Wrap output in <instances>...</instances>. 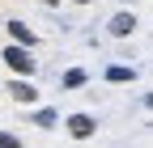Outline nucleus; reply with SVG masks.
Listing matches in <instances>:
<instances>
[{"instance_id": "6e6552de", "label": "nucleus", "mask_w": 153, "mask_h": 148, "mask_svg": "<svg viewBox=\"0 0 153 148\" xmlns=\"http://www.w3.org/2000/svg\"><path fill=\"white\" fill-rule=\"evenodd\" d=\"M34 123H38V127H47V131H51V127L60 123V114H55V110H34Z\"/></svg>"}, {"instance_id": "9d476101", "label": "nucleus", "mask_w": 153, "mask_h": 148, "mask_svg": "<svg viewBox=\"0 0 153 148\" xmlns=\"http://www.w3.org/2000/svg\"><path fill=\"white\" fill-rule=\"evenodd\" d=\"M145 110H153V93H145Z\"/></svg>"}, {"instance_id": "1a4fd4ad", "label": "nucleus", "mask_w": 153, "mask_h": 148, "mask_svg": "<svg viewBox=\"0 0 153 148\" xmlns=\"http://www.w3.org/2000/svg\"><path fill=\"white\" fill-rule=\"evenodd\" d=\"M0 148H22V140H17L13 131H0Z\"/></svg>"}, {"instance_id": "0eeeda50", "label": "nucleus", "mask_w": 153, "mask_h": 148, "mask_svg": "<svg viewBox=\"0 0 153 148\" xmlns=\"http://www.w3.org/2000/svg\"><path fill=\"white\" fill-rule=\"evenodd\" d=\"M60 85H64V89H81V85H85V68H68L64 76H60Z\"/></svg>"}, {"instance_id": "423d86ee", "label": "nucleus", "mask_w": 153, "mask_h": 148, "mask_svg": "<svg viewBox=\"0 0 153 148\" xmlns=\"http://www.w3.org/2000/svg\"><path fill=\"white\" fill-rule=\"evenodd\" d=\"M9 93H13L17 102H34V97H38V93H34V85H26V81H13V85H9Z\"/></svg>"}, {"instance_id": "39448f33", "label": "nucleus", "mask_w": 153, "mask_h": 148, "mask_svg": "<svg viewBox=\"0 0 153 148\" xmlns=\"http://www.w3.org/2000/svg\"><path fill=\"white\" fill-rule=\"evenodd\" d=\"M9 34H13V38L22 42V47H30V42H34V30H30L26 21H9Z\"/></svg>"}, {"instance_id": "f03ea898", "label": "nucleus", "mask_w": 153, "mask_h": 148, "mask_svg": "<svg viewBox=\"0 0 153 148\" xmlns=\"http://www.w3.org/2000/svg\"><path fill=\"white\" fill-rule=\"evenodd\" d=\"M68 131L76 140H89L94 131H98V119H94V114H68Z\"/></svg>"}, {"instance_id": "9b49d317", "label": "nucleus", "mask_w": 153, "mask_h": 148, "mask_svg": "<svg viewBox=\"0 0 153 148\" xmlns=\"http://www.w3.org/2000/svg\"><path fill=\"white\" fill-rule=\"evenodd\" d=\"M43 4H47V9H55V4H60V0H43Z\"/></svg>"}, {"instance_id": "7ed1b4c3", "label": "nucleus", "mask_w": 153, "mask_h": 148, "mask_svg": "<svg viewBox=\"0 0 153 148\" xmlns=\"http://www.w3.org/2000/svg\"><path fill=\"white\" fill-rule=\"evenodd\" d=\"M106 30L115 34V38H128V34H132V30H136V17H132V13L123 9V13H115V17H111V21H106Z\"/></svg>"}, {"instance_id": "f257e3e1", "label": "nucleus", "mask_w": 153, "mask_h": 148, "mask_svg": "<svg viewBox=\"0 0 153 148\" xmlns=\"http://www.w3.org/2000/svg\"><path fill=\"white\" fill-rule=\"evenodd\" d=\"M4 64L17 72V76H34V55H30V47H22V42L4 47Z\"/></svg>"}, {"instance_id": "f8f14e48", "label": "nucleus", "mask_w": 153, "mask_h": 148, "mask_svg": "<svg viewBox=\"0 0 153 148\" xmlns=\"http://www.w3.org/2000/svg\"><path fill=\"white\" fill-rule=\"evenodd\" d=\"M76 4H89V0H76Z\"/></svg>"}, {"instance_id": "20e7f679", "label": "nucleus", "mask_w": 153, "mask_h": 148, "mask_svg": "<svg viewBox=\"0 0 153 148\" xmlns=\"http://www.w3.org/2000/svg\"><path fill=\"white\" fill-rule=\"evenodd\" d=\"M132 76H136V68H128V64H111V68H106V81H111V85H128Z\"/></svg>"}]
</instances>
